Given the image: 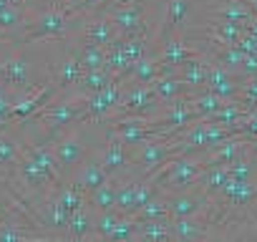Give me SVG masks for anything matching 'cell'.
<instances>
[{"label":"cell","instance_id":"cell-1","mask_svg":"<svg viewBox=\"0 0 257 242\" xmlns=\"http://www.w3.org/2000/svg\"><path fill=\"white\" fill-rule=\"evenodd\" d=\"M86 16H81L71 3H53L43 13L28 18L21 31V43H48L66 41L73 31L83 28Z\"/></svg>","mask_w":257,"mask_h":242},{"label":"cell","instance_id":"cell-2","mask_svg":"<svg viewBox=\"0 0 257 242\" xmlns=\"http://www.w3.org/2000/svg\"><path fill=\"white\" fill-rule=\"evenodd\" d=\"M207 169V159H204V152H197V154H179V157H172L152 179L157 182V187L167 194H174V192H184V189H192L202 172Z\"/></svg>","mask_w":257,"mask_h":242},{"label":"cell","instance_id":"cell-3","mask_svg":"<svg viewBox=\"0 0 257 242\" xmlns=\"http://www.w3.org/2000/svg\"><path fill=\"white\" fill-rule=\"evenodd\" d=\"M86 103H88V93H83V91L78 88V93H73V96H66V98H61V101L53 98V101H51L48 106H43L33 118H41V124H43V129H46V137H48V142H51L56 134H61L63 129H68L71 124H76V121L83 118Z\"/></svg>","mask_w":257,"mask_h":242},{"label":"cell","instance_id":"cell-4","mask_svg":"<svg viewBox=\"0 0 257 242\" xmlns=\"http://www.w3.org/2000/svg\"><path fill=\"white\" fill-rule=\"evenodd\" d=\"M174 154L172 144L169 142H162V139H149L144 144H139L134 149V157H132V164H128V177H137V179H147V177H154Z\"/></svg>","mask_w":257,"mask_h":242},{"label":"cell","instance_id":"cell-5","mask_svg":"<svg viewBox=\"0 0 257 242\" xmlns=\"http://www.w3.org/2000/svg\"><path fill=\"white\" fill-rule=\"evenodd\" d=\"M48 144H51V152L58 159L61 169H76L88 154V144H86V134H83L81 121H76V124L63 129L61 134H56Z\"/></svg>","mask_w":257,"mask_h":242},{"label":"cell","instance_id":"cell-6","mask_svg":"<svg viewBox=\"0 0 257 242\" xmlns=\"http://www.w3.org/2000/svg\"><path fill=\"white\" fill-rule=\"evenodd\" d=\"M58 96H61V88L48 76V81L43 86H36L33 91H28V93H23V96L16 98L13 111H11V124H26V121H31L43 106H48Z\"/></svg>","mask_w":257,"mask_h":242},{"label":"cell","instance_id":"cell-7","mask_svg":"<svg viewBox=\"0 0 257 242\" xmlns=\"http://www.w3.org/2000/svg\"><path fill=\"white\" fill-rule=\"evenodd\" d=\"M121 96H123V83H118V81L108 83L98 93H91L81 124H103V121H108L113 116V111L118 108Z\"/></svg>","mask_w":257,"mask_h":242},{"label":"cell","instance_id":"cell-8","mask_svg":"<svg viewBox=\"0 0 257 242\" xmlns=\"http://www.w3.org/2000/svg\"><path fill=\"white\" fill-rule=\"evenodd\" d=\"M111 23L116 26L118 36L128 38L137 33H149V21H147V3L144 0H132V3L116 6L106 13Z\"/></svg>","mask_w":257,"mask_h":242},{"label":"cell","instance_id":"cell-9","mask_svg":"<svg viewBox=\"0 0 257 242\" xmlns=\"http://www.w3.org/2000/svg\"><path fill=\"white\" fill-rule=\"evenodd\" d=\"M0 86H6L8 91H21V93H28L36 88L31 78V63L23 53H13L6 61H0Z\"/></svg>","mask_w":257,"mask_h":242},{"label":"cell","instance_id":"cell-10","mask_svg":"<svg viewBox=\"0 0 257 242\" xmlns=\"http://www.w3.org/2000/svg\"><path fill=\"white\" fill-rule=\"evenodd\" d=\"M209 197L194 184L192 189H184V192H174L169 194V212H172V219L174 217H194V214H204L209 209Z\"/></svg>","mask_w":257,"mask_h":242},{"label":"cell","instance_id":"cell-11","mask_svg":"<svg viewBox=\"0 0 257 242\" xmlns=\"http://www.w3.org/2000/svg\"><path fill=\"white\" fill-rule=\"evenodd\" d=\"M194 56H202V51L184 38V33H172L164 38V48L159 51V58L164 66H172V68H179L184 61L194 58Z\"/></svg>","mask_w":257,"mask_h":242},{"label":"cell","instance_id":"cell-12","mask_svg":"<svg viewBox=\"0 0 257 242\" xmlns=\"http://www.w3.org/2000/svg\"><path fill=\"white\" fill-rule=\"evenodd\" d=\"M81 76H83V66H81V48H68V51H66V56H63V61H61L58 66H53V68H51V78H53V83L61 88V93H63V91H68L71 86H78Z\"/></svg>","mask_w":257,"mask_h":242},{"label":"cell","instance_id":"cell-13","mask_svg":"<svg viewBox=\"0 0 257 242\" xmlns=\"http://www.w3.org/2000/svg\"><path fill=\"white\" fill-rule=\"evenodd\" d=\"M134 149H137V147L123 144L116 134H111V132H108V144H106V149H103V154H101V164H103V169H106L111 177H116V174L126 172V169H128V164H132Z\"/></svg>","mask_w":257,"mask_h":242},{"label":"cell","instance_id":"cell-14","mask_svg":"<svg viewBox=\"0 0 257 242\" xmlns=\"http://www.w3.org/2000/svg\"><path fill=\"white\" fill-rule=\"evenodd\" d=\"M81 38H83V43L108 48L118 38V31H116V26L111 23L108 16H91V18H86V23L81 28Z\"/></svg>","mask_w":257,"mask_h":242},{"label":"cell","instance_id":"cell-15","mask_svg":"<svg viewBox=\"0 0 257 242\" xmlns=\"http://www.w3.org/2000/svg\"><path fill=\"white\" fill-rule=\"evenodd\" d=\"M212 222L204 214H194V217H174L172 219V232H174V239H207L212 237L209 232Z\"/></svg>","mask_w":257,"mask_h":242},{"label":"cell","instance_id":"cell-16","mask_svg":"<svg viewBox=\"0 0 257 242\" xmlns=\"http://www.w3.org/2000/svg\"><path fill=\"white\" fill-rule=\"evenodd\" d=\"M159 76H164V63H162V58L147 53L144 58H139V61L134 63V68H132V73L126 76L123 86H126V83H128V86H149V83H154Z\"/></svg>","mask_w":257,"mask_h":242},{"label":"cell","instance_id":"cell-17","mask_svg":"<svg viewBox=\"0 0 257 242\" xmlns=\"http://www.w3.org/2000/svg\"><path fill=\"white\" fill-rule=\"evenodd\" d=\"M209 71H212V58H207L204 53H202V56H194V58H189V61H184V63L177 68V73H179L194 91L204 88V83H207V78H209Z\"/></svg>","mask_w":257,"mask_h":242},{"label":"cell","instance_id":"cell-18","mask_svg":"<svg viewBox=\"0 0 257 242\" xmlns=\"http://www.w3.org/2000/svg\"><path fill=\"white\" fill-rule=\"evenodd\" d=\"M189 11H192V0H169L167 13H164L162 36L167 38L172 33H184L187 31V21H189Z\"/></svg>","mask_w":257,"mask_h":242},{"label":"cell","instance_id":"cell-19","mask_svg":"<svg viewBox=\"0 0 257 242\" xmlns=\"http://www.w3.org/2000/svg\"><path fill=\"white\" fill-rule=\"evenodd\" d=\"M154 93L159 96V101H177V98H184L189 96L194 88L179 76V73H169V76H159L154 83H152Z\"/></svg>","mask_w":257,"mask_h":242},{"label":"cell","instance_id":"cell-20","mask_svg":"<svg viewBox=\"0 0 257 242\" xmlns=\"http://www.w3.org/2000/svg\"><path fill=\"white\" fill-rule=\"evenodd\" d=\"M108 179H111V174L103 169V164L88 159V162H83V167H81V172L76 174V182H73V184H76V187L86 194V199H88V194L96 192V189H98L101 184H106Z\"/></svg>","mask_w":257,"mask_h":242},{"label":"cell","instance_id":"cell-21","mask_svg":"<svg viewBox=\"0 0 257 242\" xmlns=\"http://www.w3.org/2000/svg\"><path fill=\"white\" fill-rule=\"evenodd\" d=\"M93 222H96V209L88 207V204L78 207L68 219L66 237H71V239H93Z\"/></svg>","mask_w":257,"mask_h":242},{"label":"cell","instance_id":"cell-22","mask_svg":"<svg viewBox=\"0 0 257 242\" xmlns=\"http://www.w3.org/2000/svg\"><path fill=\"white\" fill-rule=\"evenodd\" d=\"M227 182H229L227 164H217V167H207V169L202 172V177H199L197 187H199L209 199H214V197L224 189V184H227Z\"/></svg>","mask_w":257,"mask_h":242},{"label":"cell","instance_id":"cell-23","mask_svg":"<svg viewBox=\"0 0 257 242\" xmlns=\"http://www.w3.org/2000/svg\"><path fill=\"white\" fill-rule=\"evenodd\" d=\"M137 222H149V219H172V212H169V194L167 192H157L137 214H134Z\"/></svg>","mask_w":257,"mask_h":242},{"label":"cell","instance_id":"cell-24","mask_svg":"<svg viewBox=\"0 0 257 242\" xmlns=\"http://www.w3.org/2000/svg\"><path fill=\"white\" fill-rule=\"evenodd\" d=\"M21 159H23L21 144H16V139L8 132H0V169L3 172H16Z\"/></svg>","mask_w":257,"mask_h":242},{"label":"cell","instance_id":"cell-25","mask_svg":"<svg viewBox=\"0 0 257 242\" xmlns=\"http://www.w3.org/2000/svg\"><path fill=\"white\" fill-rule=\"evenodd\" d=\"M137 239H152V242L174 239L172 219H149V222H139V237H137Z\"/></svg>","mask_w":257,"mask_h":242},{"label":"cell","instance_id":"cell-26","mask_svg":"<svg viewBox=\"0 0 257 242\" xmlns=\"http://www.w3.org/2000/svg\"><path fill=\"white\" fill-rule=\"evenodd\" d=\"M28 23V11L21 3H11L0 11V33H13L18 28H23Z\"/></svg>","mask_w":257,"mask_h":242},{"label":"cell","instance_id":"cell-27","mask_svg":"<svg viewBox=\"0 0 257 242\" xmlns=\"http://www.w3.org/2000/svg\"><path fill=\"white\" fill-rule=\"evenodd\" d=\"M137 184H139L137 177H128L126 182L116 184V207H113L116 212L132 217V212H134V197H137Z\"/></svg>","mask_w":257,"mask_h":242},{"label":"cell","instance_id":"cell-28","mask_svg":"<svg viewBox=\"0 0 257 242\" xmlns=\"http://www.w3.org/2000/svg\"><path fill=\"white\" fill-rule=\"evenodd\" d=\"M86 204H88V207H93L96 212L113 209V207H116V182H113V177H111L106 184H101L96 192H91V194H88V199H86Z\"/></svg>","mask_w":257,"mask_h":242},{"label":"cell","instance_id":"cell-29","mask_svg":"<svg viewBox=\"0 0 257 242\" xmlns=\"http://www.w3.org/2000/svg\"><path fill=\"white\" fill-rule=\"evenodd\" d=\"M121 212L116 209H103V212H96V222H93V239H111L116 224L121 222Z\"/></svg>","mask_w":257,"mask_h":242},{"label":"cell","instance_id":"cell-30","mask_svg":"<svg viewBox=\"0 0 257 242\" xmlns=\"http://www.w3.org/2000/svg\"><path fill=\"white\" fill-rule=\"evenodd\" d=\"M108 83H113V76L108 73V68H98V71H86L81 76V81H78V88L91 96V93L103 91Z\"/></svg>","mask_w":257,"mask_h":242},{"label":"cell","instance_id":"cell-31","mask_svg":"<svg viewBox=\"0 0 257 242\" xmlns=\"http://www.w3.org/2000/svg\"><path fill=\"white\" fill-rule=\"evenodd\" d=\"M106 58H108V51H106L103 46H93V43H83V46H81V66H83V73H86V71L106 68Z\"/></svg>","mask_w":257,"mask_h":242},{"label":"cell","instance_id":"cell-32","mask_svg":"<svg viewBox=\"0 0 257 242\" xmlns=\"http://www.w3.org/2000/svg\"><path fill=\"white\" fill-rule=\"evenodd\" d=\"M237 73L242 76V81H247V78H257V53H244V58H242Z\"/></svg>","mask_w":257,"mask_h":242},{"label":"cell","instance_id":"cell-33","mask_svg":"<svg viewBox=\"0 0 257 242\" xmlns=\"http://www.w3.org/2000/svg\"><path fill=\"white\" fill-rule=\"evenodd\" d=\"M8 129H11V121L6 116H0V132H8Z\"/></svg>","mask_w":257,"mask_h":242},{"label":"cell","instance_id":"cell-34","mask_svg":"<svg viewBox=\"0 0 257 242\" xmlns=\"http://www.w3.org/2000/svg\"><path fill=\"white\" fill-rule=\"evenodd\" d=\"M6 217H8V212H6V209H3V207H0V222H3V219H6Z\"/></svg>","mask_w":257,"mask_h":242},{"label":"cell","instance_id":"cell-35","mask_svg":"<svg viewBox=\"0 0 257 242\" xmlns=\"http://www.w3.org/2000/svg\"><path fill=\"white\" fill-rule=\"evenodd\" d=\"M123 3H132V0H116V3H113V8H116V6H123Z\"/></svg>","mask_w":257,"mask_h":242},{"label":"cell","instance_id":"cell-36","mask_svg":"<svg viewBox=\"0 0 257 242\" xmlns=\"http://www.w3.org/2000/svg\"><path fill=\"white\" fill-rule=\"evenodd\" d=\"M6 6H11V3H8V0H0V11H3Z\"/></svg>","mask_w":257,"mask_h":242},{"label":"cell","instance_id":"cell-37","mask_svg":"<svg viewBox=\"0 0 257 242\" xmlns=\"http://www.w3.org/2000/svg\"><path fill=\"white\" fill-rule=\"evenodd\" d=\"M0 36H3V33H0Z\"/></svg>","mask_w":257,"mask_h":242}]
</instances>
